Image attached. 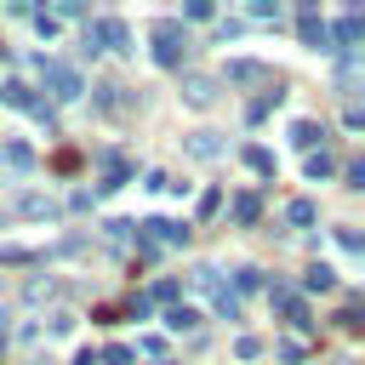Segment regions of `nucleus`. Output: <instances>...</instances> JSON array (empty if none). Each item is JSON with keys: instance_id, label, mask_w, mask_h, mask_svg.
Segmentation results:
<instances>
[{"instance_id": "nucleus-6", "label": "nucleus", "mask_w": 365, "mask_h": 365, "mask_svg": "<svg viewBox=\"0 0 365 365\" xmlns=\"http://www.w3.org/2000/svg\"><path fill=\"white\" fill-rule=\"evenodd\" d=\"M268 302H274V308H279V314H285L297 331H308V325H314V319H308V302H302L291 285H268Z\"/></svg>"}, {"instance_id": "nucleus-15", "label": "nucleus", "mask_w": 365, "mask_h": 365, "mask_svg": "<svg viewBox=\"0 0 365 365\" xmlns=\"http://www.w3.org/2000/svg\"><path fill=\"white\" fill-rule=\"evenodd\" d=\"M291 137H297L302 148H314V143L325 137V125H314V120H297V125H291Z\"/></svg>"}, {"instance_id": "nucleus-25", "label": "nucleus", "mask_w": 365, "mask_h": 365, "mask_svg": "<svg viewBox=\"0 0 365 365\" xmlns=\"http://www.w3.org/2000/svg\"><path fill=\"white\" fill-rule=\"evenodd\" d=\"M160 365H171V359H160Z\"/></svg>"}, {"instance_id": "nucleus-2", "label": "nucleus", "mask_w": 365, "mask_h": 365, "mask_svg": "<svg viewBox=\"0 0 365 365\" xmlns=\"http://www.w3.org/2000/svg\"><path fill=\"white\" fill-rule=\"evenodd\" d=\"M182 240H188V228H182V222H165V217L137 222V251H143V257H160L165 245H182Z\"/></svg>"}, {"instance_id": "nucleus-3", "label": "nucleus", "mask_w": 365, "mask_h": 365, "mask_svg": "<svg viewBox=\"0 0 365 365\" xmlns=\"http://www.w3.org/2000/svg\"><path fill=\"white\" fill-rule=\"evenodd\" d=\"M131 51V34H125V23L120 17H97V23H86V51Z\"/></svg>"}, {"instance_id": "nucleus-17", "label": "nucleus", "mask_w": 365, "mask_h": 365, "mask_svg": "<svg viewBox=\"0 0 365 365\" xmlns=\"http://www.w3.org/2000/svg\"><path fill=\"white\" fill-rule=\"evenodd\" d=\"M125 171H131V165H125V160H120V154H114V160H108V171H103V182H97V188H103V194H108V188H120V182H125Z\"/></svg>"}, {"instance_id": "nucleus-13", "label": "nucleus", "mask_w": 365, "mask_h": 365, "mask_svg": "<svg viewBox=\"0 0 365 365\" xmlns=\"http://www.w3.org/2000/svg\"><path fill=\"white\" fill-rule=\"evenodd\" d=\"M302 285H308V291H336V274H331L325 262H314V268L302 274Z\"/></svg>"}, {"instance_id": "nucleus-4", "label": "nucleus", "mask_w": 365, "mask_h": 365, "mask_svg": "<svg viewBox=\"0 0 365 365\" xmlns=\"http://www.w3.org/2000/svg\"><path fill=\"white\" fill-rule=\"evenodd\" d=\"M40 80L51 86V97H63V103H74L86 86H80V74L68 68V63H57V57H40Z\"/></svg>"}, {"instance_id": "nucleus-18", "label": "nucleus", "mask_w": 365, "mask_h": 365, "mask_svg": "<svg viewBox=\"0 0 365 365\" xmlns=\"http://www.w3.org/2000/svg\"><path fill=\"white\" fill-rule=\"evenodd\" d=\"M17 211H23V217H51L57 205H51L46 194H23V205H17Z\"/></svg>"}, {"instance_id": "nucleus-8", "label": "nucleus", "mask_w": 365, "mask_h": 365, "mask_svg": "<svg viewBox=\"0 0 365 365\" xmlns=\"http://www.w3.org/2000/svg\"><path fill=\"white\" fill-rule=\"evenodd\" d=\"M182 97H188L194 108H211V103H217V80H211V74H188V80H182Z\"/></svg>"}, {"instance_id": "nucleus-19", "label": "nucleus", "mask_w": 365, "mask_h": 365, "mask_svg": "<svg viewBox=\"0 0 365 365\" xmlns=\"http://www.w3.org/2000/svg\"><path fill=\"white\" fill-rule=\"evenodd\" d=\"M285 217H291L297 228H308V222H314V200H291V205H285Z\"/></svg>"}, {"instance_id": "nucleus-12", "label": "nucleus", "mask_w": 365, "mask_h": 365, "mask_svg": "<svg viewBox=\"0 0 365 365\" xmlns=\"http://www.w3.org/2000/svg\"><path fill=\"white\" fill-rule=\"evenodd\" d=\"M228 80H240V86H245V80H274V74H268L262 63H251V57H240V63H228Z\"/></svg>"}, {"instance_id": "nucleus-9", "label": "nucleus", "mask_w": 365, "mask_h": 365, "mask_svg": "<svg viewBox=\"0 0 365 365\" xmlns=\"http://www.w3.org/2000/svg\"><path fill=\"white\" fill-rule=\"evenodd\" d=\"M240 160H245L257 177H274V154H268L262 143H245V148H240Z\"/></svg>"}, {"instance_id": "nucleus-11", "label": "nucleus", "mask_w": 365, "mask_h": 365, "mask_svg": "<svg viewBox=\"0 0 365 365\" xmlns=\"http://www.w3.org/2000/svg\"><path fill=\"white\" fill-rule=\"evenodd\" d=\"M0 160H6L11 171H34V148H29V143H6V148H0Z\"/></svg>"}, {"instance_id": "nucleus-20", "label": "nucleus", "mask_w": 365, "mask_h": 365, "mask_svg": "<svg viewBox=\"0 0 365 365\" xmlns=\"http://www.w3.org/2000/svg\"><path fill=\"white\" fill-rule=\"evenodd\" d=\"M188 154H200V160H211V154H217V143H211V131H200V137H188Z\"/></svg>"}, {"instance_id": "nucleus-16", "label": "nucleus", "mask_w": 365, "mask_h": 365, "mask_svg": "<svg viewBox=\"0 0 365 365\" xmlns=\"http://www.w3.org/2000/svg\"><path fill=\"white\" fill-rule=\"evenodd\" d=\"M331 171H336V160H331L325 148H314V154H308V177L319 182V177H331Z\"/></svg>"}, {"instance_id": "nucleus-22", "label": "nucleus", "mask_w": 365, "mask_h": 365, "mask_svg": "<svg viewBox=\"0 0 365 365\" xmlns=\"http://www.w3.org/2000/svg\"><path fill=\"white\" fill-rule=\"evenodd\" d=\"M234 354H240V359H257V354H262V342H257V336H240V342H234Z\"/></svg>"}, {"instance_id": "nucleus-14", "label": "nucleus", "mask_w": 365, "mask_h": 365, "mask_svg": "<svg viewBox=\"0 0 365 365\" xmlns=\"http://www.w3.org/2000/svg\"><path fill=\"white\" fill-rule=\"evenodd\" d=\"M165 325H171V331H194V325H200V314H194L188 302H171V314H165Z\"/></svg>"}, {"instance_id": "nucleus-7", "label": "nucleus", "mask_w": 365, "mask_h": 365, "mask_svg": "<svg viewBox=\"0 0 365 365\" xmlns=\"http://www.w3.org/2000/svg\"><path fill=\"white\" fill-rule=\"evenodd\" d=\"M297 34H302V46H314V51H331V29L314 17V6H302V17H297Z\"/></svg>"}, {"instance_id": "nucleus-1", "label": "nucleus", "mask_w": 365, "mask_h": 365, "mask_svg": "<svg viewBox=\"0 0 365 365\" xmlns=\"http://www.w3.org/2000/svg\"><path fill=\"white\" fill-rule=\"evenodd\" d=\"M154 63L160 68H182L188 63V29L182 23H171V17L154 23Z\"/></svg>"}, {"instance_id": "nucleus-5", "label": "nucleus", "mask_w": 365, "mask_h": 365, "mask_svg": "<svg viewBox=\"0 0 365 365\" xmlns=\"http://www.w3.org/2000/svg\"><path fill=\"white\" fill-rule=\"evenodd\" d=\"M0 97H6L11 108H23V114H34V120H46V125H51V108H46V97H34L23 80H6V86H0Z\"/></svg>"}, {"instance_id": "nucleus-21", "label": "nucleus", "mask_w": 365, "mask_h": 365, "mask_svg": "<svg viewBox=\"0 0 365 365\" xmlns=\"http://www.w3.org/2000/svg\"><path fill=\"white\" fill-rule=\"evenodd\" d=\"M0 262H34V251H29V245H6V251H0Z\"/></svg>"}, {"instance_id": "nucleus-10", "label": "nucleus", "mask_w": 365, "mask_h": 365, "mask_svg": "<svg viewBox=\"0 0 365 365\" xmlns=\"http://www.w3.org/2000/svg\"><path fill=\"white\" fill-rule=\"evenodd\" d=\"M257 217H262V200H257V194H234V222H240V228H251Z\"/></svg>"}, {"instance_id": "nucleus-24", "label": "nucleus", "mask_w": 365, "mask_h": 365, "mask_svg": "<svg viewBox=\"0 0 365 365\" xmlns=\"http://www.w3.org/2000/svg\"><path fill=\"white\" fill-rule=\"evenodd\" d=\"M0 342H6V325H0Z\"/></svg>"}, {"instance_id": "nucleus-23", "label": "nucleus", "mask_w": 365, "mask_h": 365, "mask_svg": "<svg viewBox=\"0 0 365 365\" xmlns=\"http://www.w3.org/2000/svg\"><path fill=\"white\" fill-rule=\"evenodd\" d=\"M103 365H131V348H108V354H103Z\"/></svg>"}]
</instances>
